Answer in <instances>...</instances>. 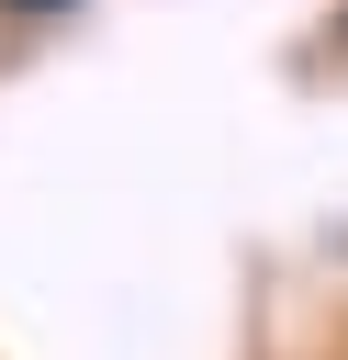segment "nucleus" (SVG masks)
I'll return each instance as SVG.
<instances>
[{"label":"nucleus","mask_w":348,"mask_h":360,"mask_svg":"<svg viewBox=\"0 0 348 360\" xmlns=\"http://www.w3.org/2000/svg\"><path fill=\"white\" fill-rule=\"evenodd\" d=\"M22 11H34V0H22Z\"/></svg>","instance_id":"nucleus-1"}]
</instances>
